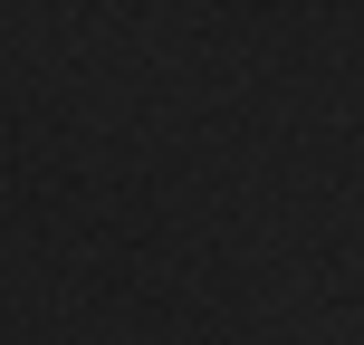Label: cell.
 I'll return each mask as SVG.
<instances>
[]
</instances>
